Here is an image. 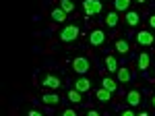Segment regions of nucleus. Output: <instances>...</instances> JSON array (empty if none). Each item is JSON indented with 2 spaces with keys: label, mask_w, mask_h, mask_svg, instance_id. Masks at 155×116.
<instances>
[{
  "label": "nucleus",
  "mask_w": 155,
  "mask_h": 116,
  "mask_svg": "<svg viewBox=\"0 0 155 116\" xmlns=\"http://www.w3.org/2000/svg\"><path fill=\"white\" fill-rule=\"evenodd\" d=\"M79 25H66L62 31H60V39L62 42H74L77 37H79Z\"/></svg>",
  "instance_id": "obj_1"
},
{
  "label": "nucleus",
  "mask_w": 155,
  "mask_h": 116,
  "mask_svg": "<svg viewBox=\"0 0 155 116\" xmlns=\"http://www.w3.org/2000/svg\"><path fill=\"white\" fill-rule=\"evenodd\" d=\"M89 58H85V56H77V58H72V70L74 73H79V75H85V73H89Z\"/></svg>",
  "instance_id": "obj_2"
},
{
  "label": "nucleus",
  "mask_w": 155,
  "mask_h": 116,
  "mask_svg": "<svg viewBox=\"0 0 155 116\" xmlns=\"http://www.w3.org/2000/svg\"><path fill=\"white\" fill-rule=\"evenodd\" d=\"M83 9L89 17H93V15L101 12V2L99 0H83Z\"/></svg>",
  "instance_id": "obj_3"
},
{
  "label": "nucleus",
  "mask_w": 155,
  "mask_h": 116,
  "mask_svg": "<svg viewBox=\"0 0 155 116\" xmlns=\"http://www.w3.org/2000/svg\"><path fill=\"white\" fill-rule=\"evenodd\" d=\"M104 42H106V33H104L101 29H95V31L89 33V44H91V46H101Z\"/></svg>",
  "instance_id": "obj_4"
},
{
  "label": "nucleus",
  "mask_w": 155,
  "mask_h": 116,
  "mask_svg": "<svg viewBox=\"0 0 155 116\" xmlns=\"http://www.w3.org/2000/svg\"><path fill=\"white\" fill-rule=\"evenodd\" d=\"M41 85H46L50 89H58L60 85H62V81H60V77H56V75H46L44 81H41Z\"/></svg>",
  "instance_id": "obj_5"
},
{
  "label": "nucleus",
  "mask_w": 155,
  "mask_h": 116,
  "mask_svg": "<svg viewBox=\"0 0 155 116\" xmlns=\"http://www.w3.org/2000/svg\"><path fill=\"white\" fill-rule=\"evenodd\" d=\"M74 89H79L81 93H87L91 89V81H89L87 77H79V79L74 81Z\"/></svg>",
  "instance_id": "obj_6"
},
{
  "label": "nucleus",
  "mask_w": 155,
  "mask_h": 116,
  "mask_svg": "<svg viewBox=\"0 0 155 116\" xmlns=\"http://www.w3.org/2000/svg\"><path fill=\"white\" fill-rule=\"evenodd\" d=\"M137 42H139L141 46H151V44H153V33H149V31H139V33H137Z\"/></svg>",
  "instance_id": "obj_7"
},
{
  "label": "nucleus",
  "mask_w": 155,
  "mask_h": 116,
  "mask_svg": "<svg viewBox=\"0 0 155 116\" xmlns=\"http://www.w3.org/2000/svg\"><path fill=\"white\" fill-rule=\"evenodd\" d=\"M126 102L130 106H139L141 104V91H137V89H132V91L126 93Z\"/></svg>",
  "instance_id": "obj_8"
},
{
  "label": "nucleus",
  "mask_w": 155,
  "mask_h": 116,
  "mask_svg": "<svg viewBox=\"0 0 155 116\" xmlns=\"http://www.w3.org/2000/svg\"><path fill=\"white\" fill-rule=\"evenodd\" d=\"M41 102L46 106H56L60 102V97H58V93H46V95H41Z\"/></svg>",
  "instance_id": "obj_9"
},
{
  "label": "nucleus",
  "mask_w": 155,
  "mask_h": 116,
  "mask_svg": "<svg viewBox=\"0 0 155 116\" xmlns=\"http://www.w3.org/2000/svg\"><path fill=\"white\" fill-rule=\"evenodd\" d=\"M116 73H118V81H122V83H128L132 79V75H130V70L126 69V67H122V69H120L118 67V70H116Z\"/></svg>",
  "instance_id": "obj_10"
},
{
  "label": "nucleus",
  "mask_w": 155,
  "mask_h": 116,
  "mask_svg": "<svg viewBox=\"0 0 155 116\" xmlns=\"http://www.w3.org/2000/svg\"><path fill=\"white\" fill-rule=\"evenodd\" d=\"M95 97L99 100V102H104V104H106V102H110V100H112V91H107L106 87H101V89H97Z\"/></svg>",
  "instance_id": "obj_11"
},
{
  "label": "nucleus",
  "mask_w": 155,
  "mask_h": 116,
  "mask_svg": "<svg viewBox=\"0 0 155 116\" xmlns=\"http://www.w3.org/2000/svg\"><path fill=\"white\" fill-rule=\"evenodd\" d=\"M106 25L107 27H116L118 25V11H112L106 15Z\"/></svg>",
  "instance_id": "obj_12"
},
{
  "label": "nucleus",
  "mask_w": 155,
  "mask_h": 116,
  "mask_svg": "<svg viewBox=\"0 0 155 116\" xmlns=\"http://www.w3.org/2000/svg\"><path fill=\"white\" fill-rule=\"evenodd\" d=\"M149 62H151V58H149V54H147V52L139 54V69H141V70H147V69H149Z\"/></svg>",
  "instance_id": "obj_13"
},
{
  "label": "nucleus",
  "mask_w": 155,
  "mask_h": 116,
  "mask_svg": "<svg viewBox=\"0 0 155 116\" xmlns=\"http://www.w3.org/2000/svg\"><path fill=\"white\" fill-rule=\"evenodd\" d=\"M130 2L132 0H114V9H116L118 12H124V11H128Z\"/></svg>",
  "instance_id": "obj_14"
},
{
  "label": "nucleus",
  "mask_w": 155,
  "mask_h": 116,
  "mask_svg": "<svg viewBox=\"0 0 155 116\" xmlns=\"http://www.w3.org/2000/svg\"><path fill=\"white\" fill-rule=\"evenodd\" d=\"M116 50H118L120 54H128V52H130V46H128L126 39H118V42H116Z\"/></svg>",
  "instance_id": "obj_15"
},
{
  "label": "nucleus",
  "mask_w": 155,
  "mask_h": 116,
  "mask_svg": "<svg viewBox=\"0 0 155 116\" xmlns=\"http://www.w3.org/2000/svg\"><path fill=\"white\" fill-rule=\"evenodd\" d=\"M106 69L112 70V73H116V70H118V60L114 56H106Z\"/></svg>",
  "instance_id": "obj_16"
},
{
  "label": "nucleus",
  "mask_w": 155,
  "mask_h": 116,
  "mask_svg": "<svg viewBox=\"0 0 155 116\" xmlns=\"http://www.w3.org/2000/svg\"><path fill=\"white\" fill-rule=\"evenodd\" d=\"M101 85H104V87H106L107 91H116V89H118V83L114 81V79H110V77H106V79H104V83H101Z\"/></svg>",
  "instance_id": "obj_17"
},
{
  "label": "nucleus",
  "mask_w": 155,
  "mask_h": 116,
  "mask_svg": "<svg viewBox=\"0 0 155 116\" xmlns=\"http://www.w3.org/2000/svg\"><path fill=\"white\" fill-rule=\"evenodd\" d=\"M52 19H54V21H58V23H62V21L66 19V12L58 6V9H54V11H52Z\"/></svg>",
  "instance_id": "obj_18"
},
{
  "label": "nucleus",
  "mask_w": 155,
  "mask_h": 116,
  "mask_svg": "<svg viewBox=\"0 0 155 116\" xmlns=\"http://www.w3.org/2000/svg\"><path fill=\"white\" fill-rule=\"evenodd\" d=\"M126 23L130 25V27H134V25L139 23V12H134V11H128V12H126Z\"/></svg>",
  "instance_id": "obj_19"
},
{
  "label": "nucleus",
  "mask_w": 155,
  "mask_h": 116,
  "mask_svg": "<svg viewBox=\"0 0 155 116\" xmlns=\"http://www.w3.org/2000/svg\"><path fill=\"white\" fill-rule=\"evenodd\" d=\"M68 100H71L72 104H79V102H83V97H81V91H79V89H71V91H68Z\"/></svg>",
  "instance_id": "obj_20"
},
{
  "label": "nucleus",
  "mask_w": 155,
  "mask_h": 116,
  "mask_svg": "<svg viewBox=\"0 0 155 116\" xmlns=\"http://www.w3.org/2000/svg\"><path fill=\"white\" fill-rule=\"evenodd\" d=\"M60 9L64 12H72L74 11V2L72 0H60Z\"/></svg>",
  "instance_id": "obj_21"
},
{
  "label": "nucleus",
  "mask_w": 155,
  "mask_h": 116,
  "mask_svg": "<svg viewBox=\"0 0 155 116\" xmlns=\"http://www.w3.org/2000/svg\"><path fill=\"white\" fill-rule=\"evenodd\" d=\"M62 114H64V116H77V114H74V110H71V108H68V110H64Z\"/></svg>",
  "instance_id": "obj_22"
},
{
  "label": "nucleus",
  "mask_w": 155,
  "mask_h": 116,
  "mask_svg": "<svg viewBox=\"0 0 155 116\" xmlns=\"http://www.w3.org/2000/svg\"><path fill=\"white\" fill-rule=\"evenodd\" d=\"M122 116H134V114H132L130 108H126V110H122Z\"/></svg>",
  "instance_id": "obj_23"
},
{
  "label": "nucleus",
  "mask_w": 155,
  "mask_h": 116,
  "mask_svg": "<svg viewBox=\"0 0 155 116\" xmlns=\"http://www.w3.org/2000/svg\"><path fill=\"white\" fill-rule=\"evenodd\" d=\"M149 25H151V27H155V15H151V17H149Z\"/></svg>",
  "instance_id": "obj_24"
},
{
  "label": "nucleus",
  "mask_w": 155,
  "mask_h": 116,
  "mask_svg": "<svg viewBox=\"0 0 155 116\" xmlns=\"http://www.w3.org/2000/svg\"><path fill=\"white\" fill-rule=\"evenodd\" d=\"M134 2H147V0H134Z\"/></svg>",
  "instance_id": "obj_25"
},
{
  "label": "nucleus",
  "mask_w": 155,
  "mask_h": 116,
  "mask_svg": "<svg viewBox=\"0 0 155 116\" xmlns=\"http://www.w3.org/2000/svg\"><path fill=\"white\" fill-rule=\"evenodd\" d=\"M153 106H155V97H153Z\"/></svg>",
  "instance_id": "obj_26"
}]
</instances>
